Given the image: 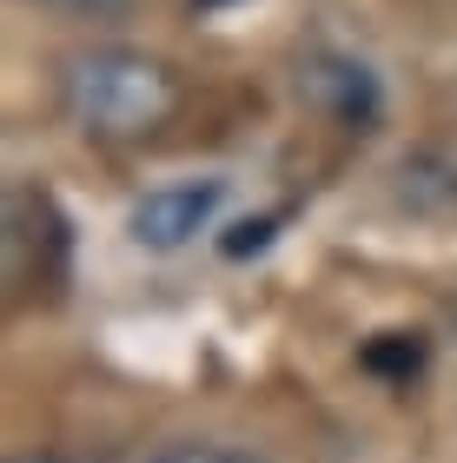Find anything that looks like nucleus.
I'll return each instance as SVG.
<instances>
[{
  "instance_id": "obj_1",
  "label": "nucleus",
  "mask_w": 457,
  "mask_h": 463,
  "mask_svg": "<svg viewBox=\"0 0 457 463\" xmlns=\"http://www.w3.org/2000/svg\"><path fill=\"white\" fill-rule=\"evenodd\" d=\"M53 93H60V113L100 146H139L166 133L186 107V80L173 60L147 47H119V40L73 47L53 67Z\"/></svg>"
},
{
  "instance_id": "obj_2",
  "label": "nucleus",
  "mask_w": 457,
  "mask_h": 463,
  "mask_svg": "<svg viewBox=\"0 0 457 463\" xmlns=\"http://www.w3.org/2000/svg\"><path fill=\"white\" fill-rule=\"evenodd\" d=\"M7 279L14 291L67 279V219L40 185H7Z\"/></svg>"
},
{
  "instance_id": "obj_3",
  "label": "nucleus",
  "mask_w": 457,
  "mask_h": 463,
  "mask_svg": "<svg viewBox=\"0 0 457 463\" xmlns=\"http://www.w3.org/2000/svg\"><path fill=\"white\" fill-rule=\"evenodd\" d=\"M299 99H305L319 119L345 126V133H371L378 113H385L378 73H371L358 53H331V47H319V53L299 60Z\"/></svg>"
},
{
  "instance_id": "obj_4",
  "label": "nucleus",
  "mask_w": 457,
  "mask_h": 463,
  "mask_svg": "<svg viewBox=\"0 0 457 463\" xmlns=\"http://www.w3.org/2000/svg\"><path fill=\"white\" fill-rule=\"evenodd\" d=\"M219 205H225V179H173V185H153V193L133 199L127 232L139 251H186L213 225Z\"/></svg>"
},
{
  "instance_id": "obj_5",
  "label": "nucleus",
  "mask_w": 457,
  "mask_h": 463,
  "mask_svg": "<svg viewBox=\"0 0 457 463\" xmlns=\"http://www.w3.org/2000/svg\"><path fill=\"white\" fill-rule=\"evenodd\" d=\"M398 199L411 213H451L457 205V165L444 153H411L398 165Z\"/></svg>"
},
{
  "instance_id": "obj_6",
  "label": "nucleus",
  "mask_w": 457,
  "mask_h": 463,
  "mask_svg": "<svg viewBox=\"0 0 457 463\" xmlns=\"http://www.w3.org/2000/svg\"><path fill=\"white\" fill-rule=\"evenodd\" d=\"M358 364L371 377H385V384H411V377L431 364V345L418 338V331H378V338L358 351Z\"/></svg>"
},
{
  "instance_id": "obj_7",
  "label": "nucleus",
  "mask_w": 457,
  "mask_h": 463,
  "mask_svg": "<svg viewBox=\"0 0 457 463\" xmlns=\"http://www.w3.org/2000/svg\"><path fill=\"white\" fill-rule=\"evenodd\" d=\"M147 463H265V457L245 450V444H225V437H173Z\"/></svg>"
},
{
  "instance_id": "obj_8",
  "label": "nucleus",
  "mask_w": 457,
  "mask_h": 463,
  "mask_svg": "<svg viewBox=\"0 0 457 463\" xmlns=\"http://www.w3.org/2000/svg\"><path fill=\"white\" fill-rule=\"evenodd\" d=\"M27 7H47V14H67V20H119L133 0H27Z\"/></svg>"
},
{
  "instance_id": "obj_9",
  "label": "nucleus",
  "mask_w": 457,
  "mask_h": 463,
  "mask_svg": "<svg viewBox=\"0 0 457 463\" xmlns=\"http://www.w3.org/2000/svg\"><path fill=\"white\" fill-rule=\"evenodd\" d=\"M272 225H279V219H245V225H233V239H225V251H233V259H245V251L272 245Z\"/></svg>"
},
{
  "instance_id": "obj_10",
  "label": "nucleus",
  "mask_w": 457,
  "mask_h": 463,
  "mask_svg": "<svg viewBox=\"0 0 457 463\" xmlns=\"http://www.w3.org/2000/svg\"><path fill=\"white\" fill-rule=\"evenodd\" d=\"M14 463H67V457H53V450H33V457H14Z\"/></svg>"
},
{
  "instance_id": "obj_11",
  "label": "nucleus",
  "mask_w": 457,
  "mask_h": 463,
  "mask_svg": "<svg viewBox=\"0 0 457 463\" xmlns=\"http://www.w3.org/2000/svg\"><path fill=\"white\" fill-rule=\"evenodd\" d=\"M199 7H219V0H199Z\"/></svg>"
}]
</instances>
